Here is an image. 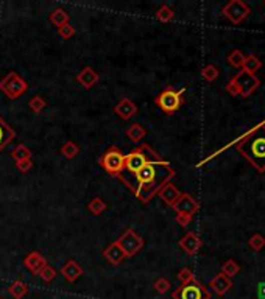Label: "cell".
<instances>
[{
	"label": "cell",
	"mask_w": 265,
	"mask_h": 299,
	"mask_svg": "<svg viewBox=\"0 0 265 299\" xmlns=\"http://www.w3.org/2000/svg\"><path fill=\"white\" fill-rule=\"evenodd\" d=\"M175 175L176 172L170 162L161 159L145 164L137 173L128 178H122L120 181L142 204H148L167 182H172Z\"/></svg>",
	"instance_id": "obj_1"
},
{
	"label": "cell",
	"mask_w": 265,
	"mask_h": 299,
	"mask_svg": "<svg viewBox=\"0 0 265 299\" xmlns=\"http://www.w3.org/2000/svg\"><path fill=\"white\" fill-rule=\"evenodd\" d=\"M235 148L259 173H265V125L249 131Z\"/></svg>",
	"instance_id": "obj_2"
},
{
	"label": "cell",
	"mask_w": 265,
	"mask_h": 299,
	"mask_svg": "<svg viewBox=\"0 0 265 299\" xmlns=\"http://www.w3.org/2000/svg\"><path fill=\"white\" fill-rule=\"evenodd\" d=\"M162 158L153 150L150 145L142 144L137 148H134L133 151H130L128 154H125V164H123V172L119 176V179L122 178H128L133 176L134 173H137L145 164L153 162V161H161Z\"/></svg>",
	"instance_id": "obj_3"
},
{
	"label": "cell",
	"mask_w": 265,
	"mask_h": 299,
	"mask_svg": "<svg viewBox=\"0 0 265 299\" xmlns=\"http://www.w3.org/2000/svg\"><path fill=\"white\" fill-rule=\"evenodd\" d=\"M184 92L186 89H173V88H167L164 89L159 95L155 98V105L165 114V116H173L176 111L184 103Z\"/></svg>",
	"instance_id": "obj_4"
},
{
	"label": "cell",
	"mask_w": 265,
	"mask_h": 299,
	"mask_svg": "<svg viewBox=\"0 0 265 299\" xmlns=\"http://www.w3.org/2000/svg\"><path fill=\"white\" fill-rule=\"evenodd\" d=\"M172 209L176 213L178 224L186 227L195 217V213L200 210V203L190 193H181V196L176 199V203L172 206Z\"/></svg>",
	"instance_id": "obj_5"
},
{
	"label": "cell",
	"mask_w": 265,
	"mask_h": 299,
	"mask_svg": "<svg viewBox=\"0 0 265 299\" xmlns=\"http://www.w3.org/2000/svg\"><path fill=\"white\" fill-rule=\"evenodd\" d=\"M125 154L117 147H109L100 158V165L109 176L119 178L123 172Z\"/></svg>",
	"instance_id": "obj_6"
},
{
	"label": "cell",
	"mask_w": 265,
	"mask_h": 299,
	"mask_svg": "<svg viewBox=\"0 0 265 299\" xmlns=\"http://www.w3.org/2000/svg\"><path fill=\"white\" fill-rule=\"evenodd\" d=\"M27 91H29V84L18 72H8L0 80V92H4L10 100L21 98Z\"/></svg>",
	"instance_id": "obj_7"
},
{
	"label": "cell",
	"mask_w": 265,
	"mask_h": 299,
	"mask_svg": "<svg viewBox=\"0 0 265 299\" xmlns=\"http://www.w3.org/2000/svg\"><path fill=\"white\" fill-rule=\"evenodd\" d=\"M231 81L235 86L237 92H239V95H242L245 98L249 97L254 91H257V88L260 86V80L256 75L246 72L243 69L239 70V72L231 78Z\"/></svg>",
	"instance_id": "obj_8"
},
{
	"label": "cell",
	"mask_w": 265,
	"mask_h": 299,
	"mask_svg": "<svg viewBox=\"0 0 265 299\" xmlns=\"http://www.w3.org/2000/svg\"><path fill=\"white\" fill-rule=\"evenodd\" d=\"M251 13V8L243 0H231L221 8V14L225 16L232 25L242 24Z\"/></svg>",
	"instance_id": "obj_9"
},
{
	"label": "cell",
	"mask_w": 265,
	"mask_h": 299,
	"mask_svg": "<svg viewBox=\"0 0 265 299\" xmlns=\"http://www.w3.org/2000/svg\"><path fill=\"white\" fill-rule=\"evenodd\" d=\"M211 297H212L211 291L198 280L181 285L172 293V299H211Z\"/></svg>",
	"instance_id": "obj_10"
},
{
	"label": "cell",
	"mask_w": 265,
	"mask_h": 299,
	"mask_svg": "<svg viewBox=\"0 0 265 299\" xmlns=\"http://www.w3.org/2000/svg\"><path fill=\"white\" fill-rule=\"evenodd\" d=\"M116 241L120 245L127 257H134V255L144 248V238L134 229H131V227H128Z\"/></svg>",
	"instance_id": "obj_11"
},
{
	"label": "cell",
	"mask_w": 265,
	"mask_h": 299,
	"mask_svg": "<svg viewBox=\"0 0 265 299\" xmlns=\"http://www.w3.org/2000/svg\"><path fill=\"white\" fill-rule=\"evenodd\" d=\"M201 246H203V240L197 232H187L179 240V248L187 255H195L201 249Z\"/></svg>",
	"instance_id": "obj_12"
},
{
	"label": "cell",
	"mask_w": 265,
	"mask_h": 299,
	"mask_svg": "<svg viewBox=\"0 0 265 299\" xmlns=\"http://www.w3.org/2000/svg\"><path fill=\"white\" fill-rule=\"evenodd\" d=\"M47 265V259L44 257L43 254L38 252V251H32L25 255L24 259V266L29 269V271L35 276L39 274V271Z\"/></svg>",
	"instance_id": "obj_13"
},
{
	"label": "cell",
	"mask_w": 265,
	"mask_h": 299,
	"mask_svg": "<svg viewBox=\"0 0 265 299\" xmlns=\"http://www.w3.org/2000/svg\"><path fill=\"white\" fill-rule=\"evenodd\" d=\"M114 112L117 114V116L122 119V120H130L133 119L136 114H137V106L136 103L133 102V100L130 98H122L120 102L114 106Z\"/></svg>",
	"instance_id": "obj_14"
},
{
	"label": "cell",
	"mask_w": 265,
	"mask_h": 299,
	"mask_svg": "<svg viewBox=\"0 0 265 299\" xmlns=\"http://www.w3.org/2000/svg\"><path fill=\"white\" fill-rule=\"evenodd\" d=\"M103 257L111 263V265H120L125 259H127V255H125L123 249L120 248V245L117 241H113V243H109L105 249H103Z\"/></svg>",
	"instance_id": "obj_15"
},
{
	"label": "cell",
	"mask_w": 265,
	"mask_h": 299,
	"mask_svg": "<svg viewBox=\"0 0 265 299\" xmlns=\"http://www.w3.org/2000/svg\"><path fill=\"white\" fill-rule=\"evenodd\" d=\"M60 273L63 274V277L67 280V282H77L81 276H83V268H81V265L80 263H77L75 260H67L63 266H61V269H60Z\"/></svg>",
	"instance_id": "obj_16"
},
{
	"label": "cell",
	"mask_w": 265,
	"mask_h": 299,
	"mask_svg": "<svg viewBox=\"0 0 265 299\" xmlns=\"http://www.w3.org/2000/svg\"><path fill=\"white\" fill-rule=\"evenodd\" d=\"M209 287H211V290L217 296H225L232 288V280L229 277H226L223 273H218L214 279H211Z\"/></svg>",
	"instance_id": "obj_17"
},
{
	"label": "cell",
	"mask_w": 265,
	"mask_h": 299,
	"mask_svg": "<svg viewBox=\"0 0 265 299\" xmlns=\"http://www.w3.org/2000/svg\"><path fill=\"white\" fill-rule=\"evenodd\" d=\"M100 80V75L95 72V70L92 67H85V69H81L80 70V74L77 75V81L81 84L85 89H92L97 83H99Z\"/></svg>",
	"instance_id": "obj_18"
},
{
	"label": "cell",
	"mask_w": 265,
	"mask_h": 299,
	"mask_svg": "<svg viewBox=\"0 0 265 299\" xmlns=\"http://www.w3.org/2000/svg\"><path fill=\"white\" fill-rule=\"evenodd\" d=\"M158 196L162 199V201L167 204V206H173L175 203H176V199L181 196V192H179V189L175 186V184H172V182H167L165 186L158 192Z\"/></svg>",
	"instance_id": "obj_19"
},
{
	"label": "cell",
	"mask_w": 265,
	"mask_h": 299,
	"mask_svg": "<svg viewBox=\"0 0 265 299\" xmlns=\"http://www.w3.org/2000/svg\"><path fill=\"white\" fill-rule=\"evenodd\" d=\"M16 137V133H15V130L0 117V153H2L11 142H13V139Z\"/></svg>",
	"instance_id": "obj_20"
},
{
	"label": "cell",
	"mask_w": 265,
	"mask_h": 299,
	"mask_svg": "<svg viewBox=\"0 0 265 299\" xmlns=\"http://www.w3.org/2000/svg\"><path fill=\"white\" fill-rule=\"evenodd\" d=\"M125 136L128 137L130 142H133V144H139V142H142L147 136V130L145 128L136 122V123H131L128 128H127V131H125Z\"/></svg>",
	"instance_id": "obj_21"
},
{
	"label": "cell",
	"mask_w": 265,
	"mask_h": 299,
	"mask_svg": "<svg viewBox=\"0 0 265 299\" xmlns=\"http://www.w3.org/2000/svg\"><path fill=\"white\" fill-rule=\"evenodd\" d=\"M49 21L52 25H55L57 28L69 24V21H71V16H69V13L64 10V8H55L52 13H50V16H49Z\"/></svg>",
	"instance_id": "obj_22"
},
{
	"label": "cell",
	"mask_w": 265,
	"mask_h": 299,
	"mask_svg": "<svg viewBox=\"0 0 265 299\" xmlns=\"http://www.w3.org/2000/svg\"><path fill=\"white\" fill-rule=\"evenodd\" d=\"M27 293H29V287H27V283L22 282L21 279L15 280L8 287V294L13 297V299H22Z\"/></svg>",
	"instance_id": "obj_23"
},
{
	"label": "cell",
	"mask_w": 265,
	"mask_h": 299,
	"mask_svg": "<svg viewBox=\"0 0 265 299\" xmlns=\"http://www.w3.org/2000/svg\"><path fill=\"white\" fill-rule=\"evenodd\" d=\"M10 156L16 162L18 161H25V159H32V150L27 145H24V144H19L15 150L10 153Z\"/></svg>",
	"instance_id": "obj_24"
},
{
	"label": "cell",
	"mask_w": 265,
	"mask_h": 299,
	"mask_svg": "<svg viewBox=\"0 0 265 299\" xmlns=\"http://www.w3.org/2000/svg\"><path fill=\"white\" fill-rule=\"evenodd\" d=\"M226 61H228V64H229L231 67L242 70V69H243V64H245V55H243L240 50H232V52L228 55Z\"/></svg>",
	"instance_id": "obj_25"
},
{
	"label": "cell",
	"mask_w": 265,
	"mask_h": 299,
	"mask_svg": "<svg viewBox=\"0 0 265 299\" xmlns=\"http://www.w3.org/2000/svg\"><path fill=\"white\" fill-rule=\"evenodd\" d=\"M260 67H262V61L257 58L256 55H248V56H245L243 70H246V72H249V74L254 75Z\"/></svg>",
	"instance_id": "obj_26"
},
{
	"label": "cell",
	"mask_w": 265,
	"mask_h": 299,
	"mask_svg": "<svg viewBox=\"0 0 265 299\" xmlns=\"http://www.w3.org/2000/svg\"><path fill=\"white\" fill-rule=\"evenodd\" d=\"M61 154L64 156V158H67V159H74V158H77V156L80 154V147L75 144V142H72V140H67L66 144H63V147H61Z\"/></svg>",
	"instance_id": "obj_27"
},
{
	"label": "cell",
	"mask_w": 265,
	"mask_h": 299,
	"mask_svg": "<svg viewBox=\"0 0 265 299\" xmlns=\"http://www.w3.org/2000/svg\"><path fill=\"white\" fill-rule=\"evenodd\" d=\"M239 271H240L239 263H237L235 260H232V259H228L225 263L221 265V273L225 274L226 277H229V279H232L234 276L239 274Z\"/></svg>",
	"instance_id": "obj_28"
},
{
	"label": "cell",
	"mask_w": 265,
	"mask_h": 299,
	"mask_svg": "<svg viewBox=\"0 0 265 299\" xmlns=\"http://www.w3.org/2000/svg\"><path fill=\"white\" fill-rule=\"evenodd\" d=\"M156 19L159 22H172L175 19V11L169 7V5H161L156 11Z\"/></svg>",
	"instance_id": "obj_29"
},
{
	"label": "cell",
	"mask_w": 265,
	"mask_h": 299,
	"mask_svg": "<svg viewBox=\"0 0 265 299\" xmlns=\"http://www.w3.org/2000/svg\"><path fill=\"white\" fill-rule=\"evenodd\" d=\"M106 207H108V204L103 201L102 198H99V196L94 198L92 201L88 204V210L92 213V215H102V213L106 210Z\"/></svg>",
	"instance_id": "obj_30"
},
{
	"label": "cell",
	"mask_w": 265,
	"mask_h": 299,
	"mask_svg": "<svg viewBox=\"0 0 265 299\" xmlns=\"http://www.w3.org/2000/svg\"><path fill=\"white\" fill-rule=\"evenodd\" d=\"M218 75H220V70H218V67L214 66V64H207V66H204V67L201 69V77H203L207 83L215 81V80L218 78Z\"/></svg>",
	"instance_id": "obj_31"
},
{
	"label": "cell",
	"mask_w": 265,
	"mask_h": 299,
	"mask_svg": "<svg viewBox=\"0 0 265 299\" xmlns=\"http://www.w3.org/2000/svg\"><path fill=\"white\" fill-rule=\"evenodd\" d=\"M29 108L32 112L35 114H39V112H43L46 108H47V102H46V98L44 97H41V95H35L30 102H29Z\"/></svg>",
	"instance_id": "obj_32"
},
{
	"label": "cell",
	"mask_w": 265,
	"mask_h": 299,
	"mask_svg": "<svg viewBox=\"0 0 265 299\" xmlns=\"http://www.w3.org/2000/svg\"><path fill=\"white\" fill-rule=\"evenodd\" d=\"M248 246L253 251H262L265 248V237L262 234H253L248 240Z\"/></svg>",
	"instance_id": "obj_33"
},
{
	"label": "cell",
	"mask_w": 265,
	"mask_h": 299,
	"mask_svg": "<svg viewBox=\"0 0 265 299\" xmlns=\"http://www.w3.org/2000/svg\"><path fill=\"white\" fill-rule=\"evenodd\" d=\"M178 279H179V282H181V285H186V283H190V282H193V280H197V279H195L193 271H192L190 268H187V266H184V268L179 269Z\"/></svg>",
	"instance_id": "obj_34"
},
{
	"label": "cell",
	"mask_w": 265,
	"mask_h": 299,
	"mask_svg": "<svg viewBox=\"0 0 265 299\" xmlns=\"http://www.w3.org/2000/svg\"><path fill=\"white\" fill-rule=\"evenodd\" d=\"M41 279H43L44 282H47V283H50L53 279H55V276H57V269H55L52 265H46L43 269H41V271H39V274H38Z\"/></svg>",
	"instance_id": "obj_35"
},
{
	"label": "cell",
	"mask_w": 265,
	"mask_h": 299,
	"mask_svg": "<svg viewBox=\"0 0 265 299\" xmlns=\"http://www.w3.org/2000/svg\"><path fill=\"white\" fill-rule=\"evenodd\" d=\"M153 287H155L156 293H159V294H165L167 291L170 290L172 283H170V280H169V279L159 277V279H156V280H155V283H153Z\"/></svg>",
	"instance_id": "obj_36"
},
{
	"label": "cell",
	"mask_w": 265,
	"mask_h": 299,
	"mask_svg": "<svg viewBox=\"0 0 265 299\" xmlns=\"http://www.w3.org/2000/svg\"><path fill=\"white\" fill-rule=\"evenodd\" d=\"M75 35V28L71 25V22L69 24H66V25H63V27H60L58 28V36L60 38H63L64 41H67V39H71L72 36Z\"/></svg>",
	"instance_id": "obj_37"
},
{
	"label": "cell",
	"mask_w": 265,
	"mask_h": 299,
	"mask_svg": "<svg viewBox=\"0 0 265 299\" xmlns=\"http://www.w3.org/2000/svg\"><path fill=\"white\" fill-rule=\"evenodd\" d=\"M16 168L19 170L21 173H27V172H30V170L33 168V162H32V159L18 161L16 162Z\"/></svg>",
	"instance_id": "obj_38"
},
{
	"label": "cell",
	"mask_w": 265,
	"mask_h": 299,
	"mask_svg": "<svg viewBox=\"0 0 265 299\" xmlns=\"http://www.w3.org/2000/svg\"><path fill=\"white\" fill-rule=\"evenodd\" d=\"M257 293H259V296H260V297H263V299H265V283H260V285H259V291H257Z\"/></svg>",
	"instance_id": "obj_39"
},
{
	"label": "cell",
	"mask_w": 265,
	"mask_h": 299,
	"mask_svg": "<svg viewBox=\"0 0 265 299\" xmlns=\"http://www.w3.org/2000/svg\"><path fill=\"white\" fill-rule=\"evenodd\" d=\"M263 5H265V4H263Z\"/></svg>",
	"instance_id": "obj_40"
}]
</instances>
